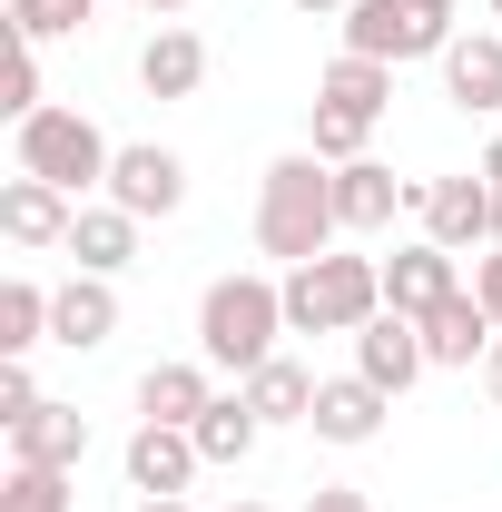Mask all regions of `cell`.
<instances>
[{
  "label": "cell",
  "instance_id": "obj_1",
  "mask_svg": "<svg viewBox=\"0 0 502 512\" xmlns=\"http://www.w3.org/2000/svg\"><path fill=\"white\" fill-rule=\"evenodd\" d=\"M345 237V217H335V168L315 158V148H286L266 178H256V247L276 256V266H306Z\"/></svg>",
  "mask_w": 502,
  "mask_h": 512
},
{
  "label": "cell",
  "instance_id": "obj_2",
  "mask_svg": "<svg viewBox=\"0 0 502 512\" xmlns=\"http://www.w3.org/2000/svg\"><path fill=\"white\" fill-rule=\"evenodd\" d=\"M276 335H296L286 325V276H217L207 296H197V355L217 365V375L247 384L266 355H276Z\"/></svg>",
  "mask_w": 502,
  "mask_h": 512
},
{
  "label": "cell",
  "instance_id": "obj_3",
  "mask_svg": "<svg viewBox=\"0 0 502 512\" xmlns=\"http://www.w3.org/2000/svg\"><path fill=\"white\" fill-rule=\"evenodd\" d=\"M384 316V256H306L286 266V325L296 335H365Z\"/></svg>",
  "mask_w": 502,
  "mask_h": 512
},
{
  "label": "cell",
  "instance_id": "obj_4",
  "mask_svg": "<svg viewBox=\"0 0 502 512\" xmlns=\"http://www.w3.org/2000/svg\"><path fill=\"white\" fill-rule=\"evenodd\" d=\"M109 138H99V119L89 109H30V119L10 128V168L20 178H50V188L69 197H89V188H109Z\"/></svg>",
  "mask_w": 502,
  "mask_h": 512
},
{
  "label": "cell",
  "instance_id": "obj_5",
  "mask_svg": "<svg viewBox=\"0 0 502 512\" xmlns=\"http://www.w3.org/2000/svg\"><path fill=\"white\" fill-rule=\"evenodd\" d=\"M345 50H365V60H384V69L443 60V50H453V20L414 10V0H355V10H345Z\"/></svg>",
  "mask_w": 502,
  "mask_h": 512
},
{
  "label": "cell",
  "instance_id": "obj_6",
  "mask_svg": "<svg viewBox=\"0 0 502 512\" xmlns=\"http://www.w3.org/2000/svg\"><path fill=\"white\" fill-rule=\"evenodd\" d=\"M109 197H119L138 227H148V217H178V207H188V158L158 148V138H138V148L109 158Z\"/></svg>",
  "mask_w": 502,
  "mask_h": 512
},
{
  "label": "cell",
  "instance_id": "obj_7",
  "mask_svg": "<svg viewBox=\"0 0 502 512\" xmlns=\"http://www.w3.org/2000/svg\"><path fill=\"white\" fill-rule=\"evenodd\" d=\"M424 237L453 256H473V247H493V178L473 168V178H424Z\"/></svg>",
  "mask_w": 502,
  "mask_h": 512
},
{
  "label": "cell",
  "instance_id": "obj_8",
  "mask_svg": "<svg viewBox=\"0 0 502 512\" xmlns=\"http://www.w3.org/2000/svg\"><path fill=\"white\" fill-rule=\"evenodd\" d=\"M69 227H79V197L50 188V178H0V237L10 247H69Z\"/></svg>",
  "mask_w": 502,
  "mask_h": 512
},
{
  "label": "cell",
  "instance_id": "obj_9",
  "mask_svg": "<svg viewBox=\"0 0 502 512\" xmlns=\"http://www.w3.org/2000/svg\"><path fill=\"white\" fill-rule=\"evenodd\" d=\"M197 463H207V453H197L188 424H138V434H128V493H138V503H168V493H188Z\"/></svg>",
  "mask_w": 502,
  "mask_h": 512
},
{
  "label": "cell",
  "instance_id": "obj_10",
  "mask_svg": "<svg viewBox=\"0 0 502 512\" xmlns=\"http://www.w3.org/2000/svg\"><path fill=\"white\" fill-rule=\"evenodd\" d=\"M443 99L463 119H502V30H453L443 50Z\"/></svg>",
  "mask_w": 502,
  "mask_h": 512
},
{
  "label": "cell",
  "instance_id": "obj_11",
  "mask_svg": "<svg viewBox=\"0 0 502 512\" xmlns=\"http://www.w3.org/2000/svg\"><path fill=\"white\" fill-rule=\"evenodd\" d=\"M384 414H394V394L384 384H365V375H325L315 384V444H375L384 434Z\"/></svg>",
  "mask_w": 502,
  "mask_h": 512
},
{
  "label": "cell",
  "instance_id": "obj_12",
  "mask_svg": "<svg viewBox=\"0 0 502 512\" xmlns=\"http://www.w3.org/2000/svg\"><path fill=\"white\" fill-rule=\"evenodd\" d=\"M109 335H119V286H109V276H69V286H50V345L99 355Z\"/></svg>",
  "mask_w": 502,
  "mask_h": 512
},
{
  "label": "cell",
  "instance_id": "obj_13",
  "mask_svg": "<svg viewBox=\"0 0 502 512\" xmlns=\"http://www.w3.org/2000/svg\"><path fill=\"white\" fill-rule=\"evenodd\" d=\"M79 453H89V414L79 404H30L20 424H10V463H40V473H79Z\"/></svg>",
  "mask_w": 502,
  "mask_h": 512
},
{
  "label": "cell",
  "instance_id": "obj_14",
  "mask_svg": "<svg viewBox=\"0 0 502 512\" xmlns=\"http://www.w3.org/2000/svg\"><path fill=\"white\" fill-rule=\"evenodd\" d=\"M424 365H434V355H424V325H414V316H394V306H384V316L355 335V375H365V384H384V394L424 384Z\"/></svg>",
  "mask_w": 502,
  "mask_h": 512
},
{
  "label": "cell",
  "instance_id": "obj_15",
  "mask_svg": "<svg viewBox=\"0 0 502 512\" xmlns=\"http://www.w3.org/2000/svg\"><path fill=\"white\" fill-rule=\"evenodd\" d=\"M453 286H463V276H453V247H434V237H414V247L384 256V306H394V316H434Z\"/></svg>",
  "mask_w": 502,
  "mask_h": 512
},
{
  "label": "cell",
  "instance_id": "obj_16",
  "mask_svg": "<svg viewBox=\"0 0 502 512\" xmlns=\"http://www.w3.org/2000/svg\"><path fill=\"white\" fill-rule=\"evenodd\" d=\"M217 365H207V355H168V365H148V375H138V424H197V414H207V404H217Z\"/></svg>",
  "mask_w": 502,
  "mask_h": 512
},
{
  "label": "cell",
  "instance_id": "obj_17",
  "mask_svg": "<svg viewBox=\"0 0 502 512\" xmlns=\"http://www.w3.org/2000/svg\"><path fill=\"white\" fill-rule=\"evenodd\" d=\"M414 325H424V355H434V365H473V355H493V335H502L473 286H453L434 316H414Z\"/></svg>",
  "mask_w": 502,
  "mask_h": 512
},
{
  "label": "cell",
  "instance_id": "obj_18",
  "mask_svg": "<svg viewBox=\"0 0 502 512\" xmlns=\"http://www.w3.org/2000/svg\"><path fill=\"white\" fill-rule=\"evenodd\" d=\"M197 79H207V40L197 30H148V50H138V89L148 99H197Z\"/></svg>",
  "mask_w": 502,
  "mask_h": 512
},
{
  "label": "cell",
  "instance_id": "obj_19",
  "mask_svg": "<svg viewBox=\"0 0 502 512\" xmlns=\"http://www.w3.org/2000/svg\"><path fill=\"white\" fill-rule=\"evenodd\" d=\"M394 207H404V178H394L384 158L335 168V217H345V237H375V227H394Z\"/></svg>",
  "mask_w": 502,
  "mask_h": 512
},
{
  "label": "cell",
  "instance_id": "obj_20",
  "mask_svg": "<svg viewBox=\"0 0 502 512\" xmlns=\"http://www.w3.org/2000/svg\"><path fill=\"white\" fill-rule=\"evenodd\" d=\"M315 99H325V109H345V119H365V128H375L384 109H394V69H384V60H365V50H335V69L315 79Z\"/></svg>",
  "mask_w": 502,
  "mask_h": 512
},
{
  "label": "cell",
  "instance_id": "obj_21",
  "mask_svg": "<svg viewBox=\"0 0 502 512\" xmlns=\"http://www.w3.org/2000/svg\"><path fill=\"white\" fill-rule=\"evenodd\" d=\"M69 256H79V276H119L128 256H138V217H128L119 197L79 207V227H69Z\"/></svg>",
  "mask_w": 502,
  "mask_h": 512
},
{
  "label": "cell",
  "instance_id": "obj_22",
  "mask_svg": "<svg viewBox=\"0 0 502 512\" xmlns=\"http://www.w3.org/2000/svg\"><path fill=\"white\" fill-rule=\"evenodd\" d=\"M237 394L256 404V424H306V414H315V375L296 365V355H266Z\"/></svg>",
  "mask_w": 502,
  "mask_h": 512
},
{
  "label": "cell",
  "instance_id": "obj_23",
  "mask_svg": "<svg viewBox=\"0 0 502 512\" xmlns=\"http://www.w3.org/2000/svg\"><path fill=\"white\" fill-rule=\"evenodd\" d=\"M188 434H197V453H207V463H247L266 424H256V404H247V394H217V404L197 414Z\"/></svg>",
  "mask_w": 502,
  "mask_h": 512
},
{
  "label": "cell",
  "instance_id": "obj_24",
  "mask_svg": "<svg viewBox=\"0 0 502 512\" xmlns=\"http://www.w3.org/2000/svg\"><path fill=\"white\" fill-rule=\"evenodd\" d=\"M30 345H50V286L10 276L0 286V355H30Z\"/></svg>",
  "mask_w": 502,
  "mask_h": 512
},
{
  "label": "cell",
  "instance_id": "obj_25",
  "mask_svg": "<svg viewBox=\"0 0 502 512\" xmlns=\"http://www.w3.org/2000/svg\"><path fill=\"white\" fill-rule=\"evenodd\" d=\"M89 20H99V0H10V40H69Z\"/></svg>",
  "mask_w": 502,
  "mask_h": 512
},
{
  "label": "cell",
  "instance_id": "obj_26",
  "mask_svg": "<svg viewBox=\"0 0 502 512\" xmlns=\"http://www.w3.org/2000/svg\"><path fill=\"white\" fill-rule=\"evenodd\" d=\"M0 512H79V493H69V473L10 463V483H0Z\"/></svg>",
  "mask_w": 502,
  "mask_h": 512
},
{
  "label": "cell",
  "instance_id": "obj_27",
  "mask_svg": "<svg viewBox=\"0 0 502 512\" xmlns=\"http://www.w3.org/2000/svg\"><path fill=\"white\" fill-rule=\"evenodd\" d=\"M365 138H375L365 119H345V109H325V99H315V119H306V148L325 158V168H355V158H365Z\"/></svg>",
  "mask_w": 502,
  "mask_h": 512
},
{
  "label": "cell",
  "instance_id": "obj_28",
  "mask_svg": "<svg viewBox=\"0 0 502 512\" xmlns=\"http://www.w3.org/2000/svg\"><path fill=\"white\" fill-rule=\"evenodd\" d=\"M0 109H10V128L30 119V109H50V99H40V40H10V99H0Z\"/></svg>",
  "mask_w": 502,
  "mask_h": 512
},
{
  "label": "cell",
  "instance_id": "obj_29",
  "mask_svg": "<svg viewBox=\"0 0 502 512\" xmlns=\"http://www.w3.org/2000/svg\"><path fill=\"white\" fill-rule=\"evenodd\" d=\"M30 404H40V384H30V355H0V434H10Z\"/></svg>",
  "mask_w": 502,
  "mask_h": 512
},
{
  "label": "cell",
  "instance_id": "obj_30",
  "mask_svg": "<svg viewBox=\"0 0 502 512\" xmlns=\"http://www.w3.org/2000/svg\"><path fill=\"white\" fill-rule=\"evenodd\" d=\"M473 296H483V316H493V325H502V247H493V256H483V266H473Z\"/></svg>",
  "mask_w": 502,
  "mask_h": 512
},
{
  "label": "cell",
  "instance_id": "obj_31",
  "mask_svg": "<svg viewBox=\"0 0 502 512\" xmlns=\"http://www.w3.org/2000/svg\"><path fill=\"white\" fill-rule=\"evenodd\" d=\"M306 512H375V503H365L355 483H315V503H306Z\"/></svg>",
  "mask_w": 502,
  "mask_h": 512
},
{
  "label": "cell",
  "instance_id": "obj_32",
  "mask_svg": "<svg viewBox=\"0 0 502 512\" xmlns=\"http://www.w3.org/2000/svg\"><path fill=\"white\" fill-rule=\"evenodd\" d=\"M483 394L502 404V335H493V355H483Z\"/></svg>",
  "mask_w": 502,
  "mask_h": 512
},
{
  "label": "cell",
  "instance_id": "obj_33",
  "mask_svg": "<svg viewBox=\"0 0 502 512\" xmlns=\"http://www.w3.org/2000/svg\"><path fill=\"white\" fill-rule=\"evenodd\" d=\"M128 10H148V20H178V10H188V0H128Z\"/></svg>",
  "mask_w": 502,
  "mask_h": 512
},
{
  "label": "cell",
  "instance_id": "obj_34",
  "mask_svg": "<svg viewBox=\"0 0 502 512\" xmlns=\"http://www.w3.org/2000/svg\"><path fill=\"white\" fill-rule=\"evenodd\" d=\"M483 178H493V188H502V138H493V148H483Z\"/></svg>",
  "mask_w": 502,
  "mask_h": 512
},
{
  "label": "cell",
  "instance_id": "obj_35",
  "mask_svg": "<svg viewBox=\"0 0 502 512\" xmlns=\"http://www.w3.org/2000/svg\"><path fill=\"white\" fill-rule=\"evenodd\" d=\"M296 10H335V20H345V10H355V0H296Z\"/></svg>",
  "mask_w": 502,
  "mask_h": 512
},
{
  "label": "cell",
  "instance_id": "obj_36",
  "mask_svg": "<svg viewBox=\"0 0 502 512\" xmlns=\"http://www.w3.org/2000/svg\"><path fill=\"white\" fill-rule=\"evenodd\" d=\"M414 10H434V20H453V10H463V0H414Z\"/></svg>",
  "mask_w": 502,
  "mask_h": 512
},
{
  "label": "cell",
  "instance_id": "obj_37",
  "mask_svg": "<svg viewBox=\"0 0 502 512\" xmlns=\"http://www.w3.org/2000/svg\"><path fill=\"white\" fill-rule=\"evenodd\" d=\"M138 512H188V503H178V493H168V503H138Z\"/></svg>",
  "mask_w": 502,
  "mask_h": 512
},
{
  "label": "cell",
  "instance_id": "obj_38",
  "mask_svg": "<svg viewBox=\"0 0 502 512\" xmlns=\"http://www.w3.org/2000/svg\"><path fill=\"white\" fill-rule=\"evenodd\" d=\"M493 247H502V188H493Z\"/></svg>",
  "mask_w": 502,
  "mask_h": 512
},
{
  "label": "cell",
  "instance_id": "obj_39",
  "mask_svg": "<svg viewBox=\"0 0 502 512\" xmlns=\"http://www.w3.org/2000/svg\"><path fill=\"white\" fill-rule=\"evenodd\" d=\"M227 512H276V503H227Z\"/></svg>",
  "mask_w": 502,
  "mask_h": 512
},
{
  "label": "cell",
  "instance_id": "obj_40",
  "mask_svg": "<svg viewBox=\"0 0 502 512\" xmlns=\"http://www.w3.org/2000/svg\"><path fill=\"white\" fill-rule=\"evenodd\" d=\"M493 20H502V0H493Z\"/></svg>",
  "mask_w": 502,
  "mask_h": 512
}]
</instances>
